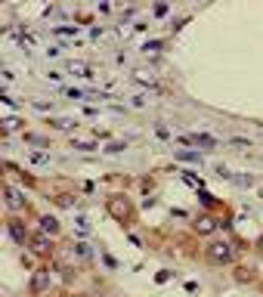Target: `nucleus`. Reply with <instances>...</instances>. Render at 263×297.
Here are the masks:
<instances>
[{
  "instance_id": "dca6fc26",
  "label": "nucleus",
  "mask_w": 263,
  "mask_h": 297,
  "mask_svg": "<svg viewBox=\"0 0 263 297\" xmlns=\"http://www.w3.org/2000/svg\"><path fill=\"white\" fill-rule=\"evenodd\" d=\"M53 127H59V130H69V127H74V121H69V118H56V121H50Z\"/></svg>"
},
{
  "instance_id": "6e6552de",
  "label": "nucleus",
  "mask_w": 263,
  "mask_h": 297,
  "mask_svg": "<svg viewBox=\"0 0 263 297\" xmlns=\"http://www.w3.org/2000/svg\"><path fill=\"white\" fill-rule=\"evenodd\" d=\"M31 288H35V291H47V288H50V273H35Z\"/></svg>"
},
{
  "instance_id": "a211bd4d",
  "label": "nucleus",
  "mask_w": 263,
  "mask_h": 297,
  "mask_svg": "<svg viewBox=\"0 0 263 297\" xmlns=\"http://www.w3.org/2000/svg\"><path fill=\"white\" fill-rule=\"evenodd\" d=\"M74 149H96L93 140H74Z\"/></svg>"
},
{
  "instance_id": "9b49d317",
  "label": "nucleus",
  "mask_w": 263,
  "mask_h": 297,
  "mask_svg": "<svg viewBox=\"0 0 263 297\" xmlns=\"http://www.w3.org/2000/svg\"><path fill=\"white\" fill-rule=\"evenodd\" d=\"M112 214H115L118 220H124L127 214H130V208H127V205H121V198H115V201H112Z\"/></svg>"
},
{
  "instance_id": "1a4fd4ad",
  "label": "nucleus",
  "mask_w": 263,
  "mask_h": 297,
  "mask_svg": "<svg viewBox=\"0 0 263 297\" xmlns=\"http://www.w3.org/2000/svg\"><path fill=\"white\" fill-rule=\"evenodd\" d=\"M176 161H189V164H201V152H174Z\"/></svg>"
},
{
  "instance_id": "9d476101",
  "label": "nucleus",
  "mask_w": 263,
  "mask_h": 297,
  "mask_svg": "<svg viewBox=\"0 0 263 297\" xmlns=\"http://www.w3.org/2000/svg\"><path fill=\"white\" fill-rule=\"evenodd\" d=\"M133 78H137L140 84H149V87H155V74L146 71V69H137V71H133Z\"/></svg>"
},
{
  "instance_id": "39448f33",
  "label": "nucleus",
  "mask_w": 263,
  "mask_h": 297,
  "mask_svg": "<svg viewBox=\"0 0 263 297\" xmlns=\"http://www.w3.org/2000/svg\"><path fill=\"white\" fill-rule=\"evenodd\" d=\"M69 71L78 74V78H93V69L87 62H78V59H71V62H69Z\"/></svg>"
},
{
  "instance_id": "4468645a",
  "label": "nucleus",
  "mask_w": 263,
  "mask_h": 297,
  "mask_svg": "<svg viewBox=\"0 0 263 297\" xmlns=\"http://www.w3.org/2000/svg\"><path fill=\"white\" fill-rule=\"evenodd\" d=\"M183 176H186V183H189V186H195V189H205V180H201V176H195V174H189V171H186Z\"/></svg>"
},
{
  "instance_id": "4be33fe9",
  "label": "nucleus",
  "mask_w": 263,
  "mask_h": 297,
  "mask_svg": "<svg viewBox=\"0 0 263 297\" xmlns=\"http://www.w3.org/2000/svg\"><path fill=\"white\" fill-rule=\"evenodd\" d=\"M0 78H3V87H6V84H13V81H16L10 69H3V71H0Z\"/></svg>"
},
{
  "instance_id": "f03ea898",
  "label": "nucleus",
  "mask_w": 263,
  "mask_h": 297,
  "mask_svg": "<svg viewBox=\"0 0 263 297\" xmlns=\"http://www.w3.org/2000/svg\"><path fill=\"white\" fill-rule=\"evenodd\" d=\"M28 245H31V251H35V254H40V257H47V254L53 251V242H50L44 232H40V235H31Z\"/></svg>"
},
{
  "instance_id": "ddd939ff",
  "label": "nucleus",
  "mask_w": 263,
  "mask_h": 297,
  "mask_svg": "<svg viewBox=\"0 0 263 297\" xmlns=\"http://www.w3.org/2000/svg\"><path fill=\"white\" fill-rule=\"evenodd\" d=\"M19 127H22V121H19V118H13V115H10V118H3V130H6V133L19 130Z\"/></svg>"
},
{
  "instance_id": "20e7f679",
  "label": "nucleus",
  "mask_w": 263,
  "mask_h": 297,
  "mask_svg": "<svg viewBox=\"0 0 263 297\" xmlns=\"http://www.w3.org/2000/svg\"><path fill=\"white\" fill-rule=\"evenodd\" d=\"M180 142H189V146H205V149H214V146H217V140H214V137H208V133H195V137H183Z\"/></svg>"
},
{
  "instance_id": "0eeeda50",
  "label": "nucleus",
  "mask_w": 263,
  "mask_h": 297,
  "mask_svg": "<svg viewBox=\"0 0 263 297\" xmlns=\"http://www.w3.org/2000/svg\"><path fill=\"white\" fill-rule=\"evenodd\" d=\"M40 232H44V235H56L59 232L56 217H40Z\"/></svg>"
},
{
  "instance_id": "2eb2a0df",
  "label": "nucleus",
  "mask_w": 263,
  "mask_h": 297,
  "mask_svg": "<svg viewBox=\"0 0 263 297\" xmlns=\"http://www.w3.org/2000/svg\"><path fill=\"white\" fill-rule=\"evenodd\" d=\"M31 161H35V164H50V155L47 152H31Z\"/></svg>"
},
{
  "instance_id": "423d86ee",
  "label": "nucleus",
  "mask_w": 263,
  "mask_h": 297,
  "mask_svg": "<svg viewBox=\"0 0 263 297\" xmlns=\"http://www.w3.org/2000/svg\"><path fill=\"white\" fill-rule=\"evenodd\" d=\"M10 235H13V239L19 242V245H25V242H31V239H28V232H25V226L19 223V220H13V223H10Z\"/></svg>"
},
{
  "instance_id": "6ab92c4d",
  "label": "nucleus",
  "mask_w": 263,
  "mask_h": 297,
  "mask_svg": "<svg viewBox=\"0 0 263 297\" xmlns=\"http://www.w3.org/2000/svg\"><path fill=\"white\" fill-rule=\"evenodd\" d=\"M62 93H65V96H69V99H81V96H84V93H81L78 87H65Z\"/></svg>"
},
{
  "instance_id": "412c9836",
  "label": "nucleus",
  "mask_w": 263,
  "mask_h": 297,
  "mask_svg": "<svg viewBox=\"0 0 263 297\" xmlns=\"http://www.w3.org/2000/svg\"><path fill=\"white\" fill-rule=\"evenodd\" d=\"M74 254H78V257H90V248L87 245H74Z\"/></svg>"
},
{
  "instance_id": "aec40b11",
  "label": "nucleus",
  "mask_w": 263,
  "mask_h": 297,
  "mask_svg": "<svg viewBox=\"0 0 263 297\" xmlns=\"http://www.w3.org/2000/svg\"><path fill=\"white\" fill-rule=\"evenodd\" d=\"M56 35H65V37H69V35H78V28H69V25H59V28H56Z\"/></svg>"
},
{
  "instance_id": "f3484780",
  "label": "nucleus",
  "mask_w": 263,
  "mask_h": 297,
  "mask_svg": "<svg viewBox=\"0 0 263 297\" xmlns=\"http://www.w3.org/2000/svg\"><path fill=\"white\" fill-rule=\"evenodd\" d=\"M164 44H161V40H149L146 47H142V53H155V50H161Z\"/></svg>"
},
{
  "instance_id": "5701e85b",
  "label": "nucleus",
  "mask_w": 263,
  "mask_h": 297,
  "mask_svg": "<svg viewBox=\"0 0 263 297\" xmlns=\"http://www.w3.org/2000/svg\"><path fill=\"white\" fill-rule=\"evenodd\" d=\"M78 232H81V235H87V232H90V226H87V220H84V217L78 220Z\"/></svg>"
},
{
  "instance_id": "f8f14e48",
  "label": "nucleus",
  "mask_w": 263,
  "mask_h": 297,
  "mask_svg": "<svg viewBox=\"0 0 263 297\" xmlns=\"http://www.w3.org/2000/svg\"><path fill=\"white\" fill-rule=\"evenodd\" d=\"M195 229H198V232H201V235H208V232H214V220H210V217H201V220H198V223H195Z\"/></svg>"
},
{
  "instance_id": "7ed1b4c3",
  "label": "nucleus",
  "mask_w": 263,
  "mask_h": 297,
  "mask_svg": "<svg viewBox=\"0 0 263 297\" xmlns=\"http://www.w3.org/2000/svg\"><path fill=\"white\" fill-rule=\"evenodd\" d=\"M3 195H6V205H10L13 210H22V208H25V195L16 189V186H6Z\"/></svg>"
},
{
  "instance_id": "b1692460",
  "label": "nucleus",
  "mask_w": 263,
  "mask_h": 297,
  "mask_svg": "<svg viewBox=\"0 0 263 297\" xmlns=\"http://www.w3.org/2000/svg\"><path fill=\"white\" fill-rule=\"evenodd\" d=\"M260 198H263V186H260Z\"/></svg>"
},
{
  "instance_id": "f257e3e1",
  "label": "nucleus",
  "mask_w": 263,
  "mask_h": 297,
  "mask_svg": "<svg viewBox=\"0 0 263 297\" xmlns=\"http://www.w3.org/2000/svg\"><path fill=\"white\" fill-rule=\"evenodd\" d=\"M232 257H235V251H232V245H229V242H214L208 248V260L210 263H229Z\"/></svg>"
}]
</instances>
